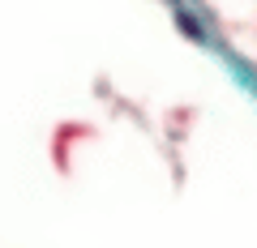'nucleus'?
Instances as JSON below:
<instances>
[{
  "instance_id": "nucleus-1",
  "label": "nucleus",
  "mask_w": 257,
  "mask_h": 248,
  "mask_svg": "<svg viewBox=\"0 0 257 248\" xmlns=\"http://www.w3.org/2000/svg\"><path fill=\"white\" fill-rule=\"evenodd\" d=\"M180 30H184L189 39H202V30H197V22H193V18H180Z\"/></svg>"
}]
</instances>
